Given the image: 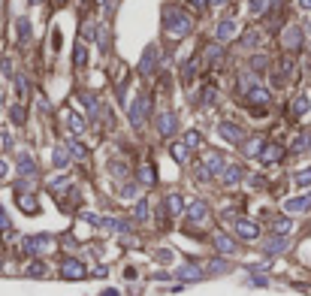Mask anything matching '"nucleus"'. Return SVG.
<instances>
[{
  "label": "nucleus",
  "instance_id": "f257e3e1",
  "mask_svg": "<svg viewBox=\"0 0 311 296\" xmlns=\"http://www.w3.org/2000/svg\"><path fill=\"white\" fill-rule=\"evenodd\" d=\"M163 21H166V33L172 36V40H184V36L193 30V18L184 9H178V6H166Z\"/></svg>",
  "mask_w": 311,
  "mask_h": 296
},
{
  "label": "nucleus",
  "instance_id": "f03ea898",
  "mask_svg": "<svg viewBox=\"0 0 311 296\" xmlns=\"http://www.w3.org/2000/svg\"><path fill=\"white\" fill-rule=\"evenodd\" d=\"M148 106H151V103H148V97H145V94H139V97L133 100V106H130V124H133V127H142V124H145Z\"/></svg>",
  "mask_w": 311,
  "mask_h": 296
},
{
  "label": "nucleus",
  "instance_id": "7ed1b4c3",
  "mask_svg": "<svg viewBox=\"0 0 311 296\" xmlns=\"http://www.w3.org/2000/svg\"><path fill=\"white\" fill-rule=\"evenodd\" d=\"M245 100H248V103L254 106V112L260 115V112H263V109H260V106H269V100H272V94H269V91H266L263 85H257V88H251V91L245 94Z\"/></svg>",
  "mask_w": 311,
  "mask_h": 296
},
{
  "label": "nucleus",
  "instance_id": "20e7f679",
  "mask_svg": "<svg viewBox=\"0 0 311 296\" xmlns=\"http://www.w3.org/2000/svg\"><path fill=\"white\" fill-rule=\"evenodd\" d=\"M218 133L227 139V142H245V130L239 124H233V121H221L218 124Z\"/></svg>",
  "mask_w": 311,
  "mask_h": 296
},
{
  "label": "nucleus",
  "instance_id": "39448f33",
  "mask_svg": "<svg viewBox=\"0 0 311 296\" xmlns=\"http://www.w3.org/2000/svg\"><path fill=\"white\" fill-rule=\"evenodd\" d=\"M284 49H290V52L302 49V27H296V24L284 27Z\"/></svg>",
  "mask_w": 311,
  "mask_h": 296
},
{
  "label": "nucleus",
  "instance_id": "423d86ee",
  "mask_svg": "<svg viewBox=\"0 0 311 296\" xmlns=\"http://www.w3.org/2000/svg\"><path fill=\"white\" fill-rule=\"evenodd\" d=\"M157 133L160 136H172L175 133V112L172 109H163L160 118H157Z\"/></svg>",
  "mask_w": 311,
  "mask_h": 296
},
{
  "label": "nucleus",
  "instance_id": "0eeeda50",
  "mask_svg": "<svg viewBox=\"0 0 311 296\" xmlns=\"http://www.w3.org/2000/svg\"><path fill=\"white\" fill-rule=\"evenodd\" d=\"M281 6V0H251V12L254 15H269Z\"/></svg>",
  "mask_w": 311,
  "mask_h": 296
},
{
  "label": "nucleus",
  "instance_id": "6e6552de",
  "mask_svg": "<svg viewBox=\"0 0 311 296\" xmlns=\"http://www.w3.org/2000/svg\"><path fill=\"white\" fill-rule=\"evenodd\" d=\"M233 33H236V21H233V18H224V21H218V27H215V40H218V43L230 40Z\"/></svg>",
  "mask_w": 311,
  "mask_h": 296
},
{
  "label": "nucleus",
  "instance_id": "1a4fd4ad",
  "mask_svg": "<svg viewBox=\"0 0 311 296\" xmlns=\"http://www.w3.org/2000/svg\"><path fill=\"white\" fill-rule=\"evenodd\" d=\"M284 209H287L290 215L308 212V209H311V194H305V197H296V200H287V203H284Z\"/></svg>",
  "mask_w": 311,
  "mask_h": 296
},
{
  "label": "nucleus",
  "instance_id": "9d476101",
  "mask_svg": "<svg viewBox=\"0 0 311 296\" xmlns=\"http://www.w3.org/2000/svg\"><path fill=\"white\" fill-rule=\"evenodd\" d=\"M281 157H284V148H281V145H275V142L266 145V148H263V154H260V160H263V163H278Z\"/></svg>",
  "mask_w": 311,
  "mask_h": 296
},
{
  "label": "nucleus",
  "instance_id": "9b49d317",
  "mask_svg": "<svg viewBox=\"0 0 311 296\" xmlns=\"http://www.w3.org/2000/svg\"><path fill=\"white\" fill-rule=\"evenodd\" d=\"M154 67H157V46H148L145 55H142L139 70H142V73H154Z\"/></svg>",
  "mask_w": 311,
  "mask_h": 296
},
{
  "label": "nucleus",
  "instance_id": "f8f14e48",
  "mask_svg": "<svg viewBox=\"0 0 311 296\" xmlns=\"http://www.w3.org/2000/svg\"><path fill=\"white\" fill-rule=\"evenodd\" d=\"M49 245H52V239H49V236H33V239H24V251H27V254H36V251L49 248Z\"/></svg>",
  "mask_w": 311,
  "mask_h": 296
},
{
  "label": "nucleus",
  "instance_id": "ddd939ff",
  "mask_svg": "<svg viewBox=\"0 0 311 296\" xmlns=\"http://www.w3.org/2000/svg\"><path fill=\"white\" fill-rule=\"evenodd\" d=\"M236 233H239L242 239H257V236H260V227L251 224V221H239V224H236Z\"/></svg>",
  "mask_w": 311,
  "mask_h": 296
},
{
  "label": "nucleus",
  "instance_id": "4468645a",
  "mask_svg": "<svg viewBox=\"0 0 311 296\" xmlns=\"http://www.w3.org/2000/svg\"><path fill=\"white\" fill-rule=\"evenodd\" d=\"M64 278H85V266L76 263V260H67L64 263Z\"/></svg>",
  "mask_w": 311,
  "mask_h": 296
},
{
  "label": "nucleus",
  "instance_id": "2eb2a0df",
  "mask_svg": "<svg viewBox=\"0 0 311 296\" xmlns=\"http://www.w3.org/2000/svg\"><path fill=\"white\" fill-rule=\"evenodd\" d=\"M206 169H209V172H221V169H224V154L209 151V154H206Z\"/></svg>",
  "mask_w": 311,
  "mask_h": 296
},
{
  "label": "nucleus",
  "instance_id": "dca6fc26",
  "mask_svg": "<svg viewBox=\"0 0 311 296\" xmlns=\"http://www.w3.org/2000/svg\"><path fill=\"white\" fill-rule=\"evenodd\" d=\"M308 109H311V100H308V94L296 97V103H293V115H296V118H305V115H308Z\"/></svg>",
  "mask_w": 311,
  "mask_h": 296
},
{
  "label": "nucleus",
  "instance_id": "f3484780",
  "mask_svg": "<svg viewBox=\"0 0 311 296\" xmlns=\"http://www.w3.org/2000/svg\"><path fill=\"white\" fill-rule=\"evenodd\" d=\"M215 245H218V251H224V254H236V245H233V239L224 236V233L215 236Z\"/></svg>",
  "mask_w": 311,
  "mask_h": 296
},
{
  "label": "nucleus",
  "instance_id": "a211bd4d",
  "mask_svg": "<svg viewBox=\"0 0 311 296\" xmlns=\"http://www.w3.org/2000/svg\"><path fill=\"white\" fill-rule=\"evenodd\" d=\"M187 212H190V218H193V221H206V215H209V209H206V203H203V200L190 203V209H187Z\"/></svg>",
  "mask_w": 311,
  "mask_h": 296
},
{
  "label": "nucleus",
  "instance_id": "6ab92c4d",
  "mask_svg": "<svg viewBox=\"0 0 311 296\" xmlns=\"http://www.w3.org/2000/svg\"><path fill=\"white\" fill-rule=\"evenodd\" d=\"M203 58H206L209 64H218V61L224 58V52H221V43H218V46H206V49H203Z\"/></svg>",
  "mask_w": 311,
  "mask_h": 296
},
{
  "label": "nucleus",
  "instance_id": "aec40b11",
  "mask_svg": "<svg viewBox=\"0 0 311 296\" xmlns=\"http://www.w3.org/2000/svg\"><path fill=\"white\" fill-rule=\"evenodd\" d=\"M287 248V239L284 236H275L272 242H266V254H278V251H284Z\"/></svg>",
  "mask_w": 311,
  "mask_h": 296
},
{
  "label": "nucleus",
  "instance_id": "412c9836",
  "mask_svg": "<svg viewBox=\"0 0 311 296\" xmlns=\"http://www.w3.org/2000/svg\"><path fill=\"white\" fill-rule=\"evenodd\" d=\"M15 30H18V40H21V43L30 40V21H27V18H18V21H15Z\"/></svg>",
  "mask_w": 311,
  "mask_h": 296
},
{
  "label": "nucleus",
  "instance_id": "4be33fe9",
  "mask_svg": "<svg viewBox=\"0 0 311 296\" xmlns=\"http://www.w3.org/2000/svg\"><path fill=\"white\" fill-rule=\"evenodd\" d=\"M139 184H154V169H151L148 163L139 166Z\"/></svg>",
  "mask_w": 311,
  "mask_h": 296
},
{
  "label": "nucleus",
  "instance_id": "5701e85b",
  "mask_svg": "<svg viewBox=\"0 0 311 296\" xmlns=\"http://www.w3.org/2000/svg\"><path fill=\"white\" fill-rule=\"evenodd\" d=\"M175 275H178V278H184V281H197V278H200V269H193V266H181Z\"/></svg>",
  "mask_w": 311,
  "mask_h": 296
},
{
  "label": "nucleus",
  "instance_id": "b1692460",
  "mask_svg": "<svg viewBox=\"0 0 311 296\" xmlns=\"http://www.w3.org/2000/svg\"><path fill=\"white\" fill-rule=\"evenodd\" d=\"M293 181L299 184V188H308V184H311V166H308V169H299V172L293 175Z\"/></svg>",
  "mask_w": 311,
  "mask_h": 296
},
{
  "label": "nucleus",
  "instance_id": "393cba45",
  "mask_svg": "<svg viewBox=\"0 0 311 296\" xmlns=\"http://www.w3.org/2000/svg\"><path fill=\"white\" fill-rule=\"evenodd\" d=\"M263 148H266L263 139H251V142L245 145V154H251V157H254V154H263Z\"/></svg>",
  "mask_w": 311,
  "mask_h": 296
},
{
  "label": "nucleus",
  "instance_id": "a878e982",
  "mask_svg": "<svg viewBox=\"0 0 311 296\" xmlns=\"http://www.w3.org/2000/svg\"><path fill=\"white\" fill-rule=\"evenodd\" d=\"M239 178H242V169H239V166H230V169L224 172V184H236Z\"/></svg>",
  "mask_w": 311,
  "mask_h": 296
},
{
  "label": "nucleus",
  "instance_id": "bb28decb",
  "mask_svg": "<svg viewBox=\"0 0 311 296\" xmlns=\"http://www.w3.org/2000/svg\"><path fill=\"white\" fill-rule=\"evenodd\" d=\"M266 67H269V58H266V55H254V58H251V70H254V73H263Z\"/></svg>",
  "mask_w": 311,
  "mask_h": 296
},
{
  "label": "nucleus",
  "instance_id": "cd10ccee",
  "mask_svg": "<svg viewBox=\"0 0 311 296\" xmlns=\"http://www.w3.org/2000/svg\"><path fill=\"white\" fill-rule=\"evenodd\" d=\"M290 230H293V224H290L287 218H278V221H275V233H278V236H287Z\"/></svg>",
  "mask_w": 311,
  "mask_h": 296
},
{
  "label": "nucleus",
  "instance_id": "c85d7f7f",
  "mask_svg": "<svg viewBox=\"0 0 311 296\" xmlns=\"http://www.w3.org/2000/svg\"><path fill=\"white\" fill-rule=\"evenodd\" d=\"M70 127H73V133H82V130H85V118L73 112V115H70Z\"/></svg>",
  "mask_w": 311,
  "mask_h": 296
},
{
  "label": "nucleus",
  "instance_id": "c756f323",
  "mask_svg": "<svg viewBox=\"0 0 311 296\" xmlns=\"http://www.w3.org/2000/svg\"><path fill=\"white\" fill-rule=\"evenodd\" d=\"M308 145H311V133H302V136L293 142V151H305Z\"/></svg>",
  "mask_w": 311,
  "mask_h": 296
},
{
  "label": "nucleus",
  "instance_id": "7c9ffc66",
  "mask_svg": "<svg viewBox=\"0 0 311 296\" xmlns=\"http://www.w3.org/2000/svg\"><path fill=\"white\" fill-rule=\"evenodd\" d=\"M166 206H169L172 215H181V197H178V194H172V197L166 200Z\"/></svg>",
  "mask_w": 311,
  "mask_h": 296
},
{
  "label": "nucleus",
  "instance_id": "2f4dec72",
  "mask_svg": "<svg viewBox=\"0 0 311 296\" xmlns=\"http://www.w3.org/2000/svg\"><path fill=\"white\" fill-rule=\"evenodd\" d=\"M9 118H12L15 124H24V106H12V109H9Z\"/></svg>",
  "mask_w": 311,
  "mask_h": 296
},
{
  "label": "nucleus",
  "instance_id": "473e14b6",
  "mask_svg": "<svg viewBox=\"0 0 311 296\" xmlns=\"http://www.w3.org/2000/svg\"><path fill=\"white\" fill-rule=\"evenodd\" d=\"M184 145H187V148H193V145H203V136H200V130H190V133H187V139H184Z\"/></svg>",
  "mask_w": 311,
  "mask_h": 296
},
{
  "label": "nucleus",
  "instance_id": "72a5a7b5",
  "mask_svg": "<svg viewBox=\"0 0 311 296\" xmlns=\"http://www.w3.org/2000/svg\"><path fill=\"white\" fill-rule=\"evenodd\" d=\"M245 36H248V40H242V46H248V49H251V46H257V43H260V30H248V33H245Z\"/></svg>",
  "mask_w": 311,
  "mask_h": 296
},
{
  "label": "nucleus",
  "instance_id": "f704fd0d",
  "mask_svg": "<svg viewBox=\"0 0 311 296\" xmlns=\"http://www.w3.org/2000/svg\"><path fill=\"white\" fill-rule=\"evenodd\" d=\"M18 169H21V172H33V160H30V154H24V157L18 160Z\"/></svg>",
  "mask_w": 311,
  "mask_h": 296
},
{
  "label": "nucleus",
  "instance_id": "c9c22d12",
  "mask_svg": "<svg viewBox=\"0 0 311 296\" xmlns=\"http://www.w3.org/2000/svg\"><path fill=\"white\" fill-rule=\"evenodd\" d=\"M18 203H21V209H24V212H36V200H33V197H21Z\"/></svg>",
  "mask_w": 311,
  "mask_h": 296
},
{
  "label": "nucleus",
  "instance_id": "e433bc0d",
  "mask_svg": "<svg viewBox=\"0 0 311 296\" xmlns=\"http://www.w3.org/2000/svg\"><path fill=\"white\" fill-rule=\"evenodd\" d=\"M172 151H175V160H178V163H184V160H187V157H184V154H187V145H175Z\"/></svg>",
  "mask_w": 311,
  "mask_h": 296
},
{
  "label": "nucleus",
  "instance_id": "4c0bfd02",
  "mask_svg": "<svg viewBox=\"0 0 311 296\" xmlns=\"http://www.w3.org/2000/svg\"><path fill=\"white\" fill-rule=\"evenodd\" d=\"M55 166H67V151H64V148L55 151Z\"/></svg>",
  "mask_w": 311,
  "mask_h": 296
},
{
  "label": "nucleus",
  "instance_id": "58836bf2",
  "mask_svg": "<svg viewBox=\"0 0 311 296\" xmlns=\"http://www.w3.org/2000/svg\"><path fill=\"white\" fill-rule=\"evenodd\" d=\"M27 272H30V275H43V272H46V266H43V263H30V266H27Z\"/></svg>",
  "mask_w": 311,
  "mask_h": 296
},
{
  "label": "nucleus",
  "instance_id": "ea45409f",
  "mask_svg": "<svg viewBox=\"0 0 311 296\" xmlns=\"http://www.w3.org/2000/svg\"><path fill=\"white\" fill-rule=\"evenodd\" d=\"M76 67H85V49H76Z\"/></svg>",
  "mask_w": 311,
  "mask_h": 296
},
{
  "label": "nucleus",
  "instance_id": "a19ab883",
  "mask_svg": "<svg viewBox=\"0 0 311 296\" xmlns=\"http://www.w3.org/2000/svg\"><path fill=\"white\" fill-rule=\"evenodd\" d=\"M209 269H212V272H224V269H227V263H224V260H212V263H209Z\"/></svg>",
  "mask_w": 311,
  "mask_h": 296
},
{
  "label": "nucleus",
  "instance_id": "79ce46f5",
  "mask_svg": "<svg viewBox=\"0 0 311 296\" xmlns=\"http://www.w3.org/2000/svg\"><path fill=\"white\" fill-rule=\"evenodd\" d=\"M145 215H148V206H145V203H139V206H136V218H145Z\"/></svg>",
  "mask_w": 311,
  "mask_h": 296
},
{
  "label": "nucleus",
  "instance_id": "37998d69",
  "mask_svg": "<svg viewBox=\"0 0 311 296\" xmlns=\"http://www.w3.org/2000/svg\"><path fill=\"white\" fill-rule=\"evenodd\" d=\"M190 3L197 6V9H209V0H190Z\"/></svg>",
  "mask_w": 311,
  "mask_h": 296
},
{
  "label": "nucleus",
  "instance_id": "c03bdc74",
  "mask_svg": "<svg viewBox=\"0 0 311 296\" xmlns=\"http://www.w3.org/2000/svg\"><path fill=\"white\" fill-rule=\"evenodd\" d=\"M299 6H302L305 12H311V0H299Z\"/></svg>",
  "mask_w": 311,
  "mask_h": 296
},
{
  "label": "nucleus",
  "instance_id": "a18cd8bd",
  "mask_svg": "<svg viewBox=\"0 0 311 296\" xmlns=\"http://www.w3.org/2000/svg\"><path fill=\"white\" fill-rule=\"evenodd\" d=\"M6 175V163H3V157H0V178Z\"/></svg>",
  "mask_w": 311,
  "mask_h": 296
},
{
  "label": "nucleus",
  "instance_id": "49530a36",
  "mask_svg": "<svg viewBox=\"0 0 311 296\" xmlns=\"http://www.w3.org/2000/svg\"><path fill=\"white\" fill-rule=\"evenodd\" d=\"M212 3H215V6H221V3H227V0H212Z\"/></svg>",
  "mask_w": 311,
  "mask_h": 296
},
{
  "label": "nucleus",
  "instance_id": "de8ad7c7",
  "mask_svg": "<svg viewBox=\"0 0 311 296\" xmlns=\"http://www.w3.org/2000/svg\"><path fill=\"white\" fill-rule=\"evenodd\" d=\"M0 103H3V85H0Z\"/></svg>",
  "mask_w": 311,
  "mask_h": 296
},
{
  "label": "nucleus",
  "instance_id": "09e8293b",
  "mask_svg": "<svg viewBox=\"0 0 311 296\" xmlns=\"http://www.w3.org/2000/svg\"><path fill=\"white\" fill-rule=\"evenodd\" d=\"M55 3H58V6H61V3H64V0H55Z\"/></svg>",
  "mask_w": 311,
  "mask_h": 296
},
{
  "label": "nucleus",
  "instance_id": "8fccbe9b",
  "mask_svg": "<svg viewBox=\"0 0 311 296\" xmlns=\"http://www.w3.org/2000/svg\"><path fill=\"white\" fill-rule=\"evenodd\" d=\"M0 6H3V0H0Z\"/></svg>",
  "mask_w": 311,
  "mask_h": 296
}]
</instances>
